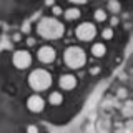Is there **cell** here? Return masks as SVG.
<instances>
[{
    "mask_svg": "<svg viewBox=\"0 0 133 133\" xmlns=\"http://www.w3.org/2000/svg\"><path fill=\"white\" fill-rule=\"evenodd\" d=\"M73 5H87L85 0H73Z\"/></svg>",
    "mask_w": 133,
    "mask_h": 133,
    "instance_id": "23",
    "label": "cell"
},
{
    "mask_svg": "<svg viewBox=\"0 0 133 133\" xmlns=\"http://www.w3.org/2000/svg\"><path fill=\"white\" fill-rule=\"evenodd\" d=\"M37 58H38V62H42V63H52L57 58V52H55V48L50 47V45H43V47H40L38 52H37Z\"/></svg>",
    "mask_w": 133,
    "mask_h": 133,
    "instance_id": "6",
    "label": "cell"
},
{
    "mask_svg": "<svg viewBox=\"0 0 133 133\" xmlns=\"http://www.w3.org/2000/svg\"><path fill=\"white\" fill-rule=\"evenodd\" d=\"M98 73H100V66L98 65H95V66L90 68V75H98Z\"/></svg>",
    "mask_w": 133,
    "mask_h": 133,
    "instance_id": "20",
    "label": "cell"
},
{
    "mask_svg": "<svg viewBox=\"0 0 133 133\" xmlns=\"http://www.w3.org/2000/svg\"><path fill=\"white\" fill-rule=\"evenodd\" d=\"M107 8H108V10H111V14H120L122 5H120L118 2H108L107 3Z\"/></svg>",
    "mask_w": 133,
    "mask_h": 133,
    "instance_id": "13",
    "label": "cell"
},
{
    "mask_svg": "<svg viewBox=\"0 0 133 133\" xmlns=\"http://www.w3.org/2000/svg\"><path fill=\"white\" fill-rule=\"evenodd\" d=\"M63 62L68 68L78 70L87 63V53L85 50L77 47V45H70L68 48L63 52Z\"/></svg>",
    "mask_w": 133,
    "mask_h": 133,
    "instance_id": "2",
    "label": "cell"
},
{
    "mask_svg": "<svg viewBox=\"0 0 133 133\" xmlns=\"http://www.w3.org/2000/svg\"><path fill=\"white\" fill-rule=\"evenodd\" d=\"M20 38H22L20 33H14V35H12V40H14V42H20Z\"/></svg>",
    "mask_w": 133,
    "mask_h": 133,
    "instance_id": "22",
    "label": "cell"
},
{
    "mask_svg": "<svg viewBox=\"0 0 133 133\" xmlns=\"http://www.w3.org/2000/svg\"><path fill=\"white\" fill-rule=\"evenodd\" d=\"M37 33L42 37V38L47 40H57L60 38L65 33V27L63 23L58 18H53V17H43V18L38 20L37 23Z\"/></svg>",
    "mask_w": 133,
    "mask_h": 133,
    "instance_id": "1",
    "label": "cell"
},
{
    "mask_svg": "<svg viewBox=\"0 0 133 133\" xmlns=\"http://www.w3.org/2000/svg\"><path fill=\"white\" fill-rule=\"evenodd\" d=\"M93 17H95L97 22H105V20H107V12L103 10V8H98V10H95Z\"/></svg>",
    "mask_w": 133,
    "mask_h": 133,
    "instance_id": "12",
    "label": "cell"
},
{
    "mask_svg": "<svg viewBox=\"0 0 133 133\" xmlns=\"http://www.w3.org/2000/svg\"><path fill=\"white\" fill-rule=\"evenodd\" d=\"M27 107H28V110H30L32 113H42L43 108H45V100L37 93L30 95L28 100H27Z\"/></svg>",
    "mask_w": 133,
    "mask_h": 133,
    "instance_id": "7",
    "label": "cell"
},
{
    "mask_svg": "<svg viewBox=\"0 0 133 133\" xmlns=\"http://www.w3.org/2000/svg\"><path fill=\"white\" fill-rule=\"evenodd\" d=\"M90 52H91V55H93V57H97V58H102V57L107 53V47L102 43V42H97V43H93V45H91Z\"/></svg>",
    "mask_w": 133,
    "mask_h": 133,
    "instance_id": "10",
    "label": "cell"
},
{
    "mask_svg": "<svg viewBox=\"0 0 133 133\" xmlns=\"http://www.w3.org/2000/svg\"><path fill=\"white\" fill-rule=\"evenodd\" d=\"M58 85H60L62 90H73L77 87V77L72 73H63L60 78H58Z\"/></svg>",
    "mask_w": 133,
    "mask_h": 133,
    "instance_id": "8",
    "label": "cell"
},
{
    "mask_svg": "<svg viewBox=\"0 0 133 133\" xmlns=\"http://www.w3.org/2000/svg\"><path fill=\"white\" fill-rule=\"evenodd\" d=\"M52 14H53V18H57V17L63 15V8H62L60 5H53L52 7Z\"/></svg>",
    "mask_w": 133,
    "mask_h": 133,
    "instance_id": "15",
    "label": "cell"
},
{
    "mask_svg": "<svg viewBox=\"0 0 133 133\" xmlns=\"http://www.w3.org/2000/svg\"><path fill=\"white\" fill-rule=\"evenodd\" d=\"M116 95H118V98H127V90H125V88H120Z\"/></svg>",
    "mask_w": 133,
    "mask_h": 133,
    "instance_id": "21",
    "label": "cell"
},
{
    "mask_svg": "<svg viewBox=\"0 0 133 133\" xmlns=\"http://www.w3.org/2000/svg\"><path fill=\"white\" fill-rule=\"evenodd\" d=\"M102 37L105 40H111V38H113V28H111V27H105L102 30Z\"/></svg>",
    "mask_w": 133,
    "mask_h": 133,
    "instance_id": "14",
    "label": "cell"
},
{
    "mask_svg": "<svg viewBox=\"0 0 133 133\" xmlns=\"http://www.w3.org/2000/svg\"><path fill=\"white\" fill-rule=\"evenodd\" d=\"M48 102H50V105L58 107V105H62V102H63V95H62L60 91H52V93L48 95Z\"/></svg>",
    "mask_w": 133,
    "mask_h": 133,
    "instance_id": "11",
    "label": "cell"
},
{
    "mask_svg": "<svg viewBox=\"0 0 133 133\" xmlns=\"http://www.w3.org/2000/svg\"><path fill=\"white\" fill-rule=\"evenodd\" d=\"M25 42H27V47H35V45H37V40L33 38V37H28Z\"/></svg>",
    "mask_w": 133,
    "mask_h": 133,
    "instance_id": "16",
    "label": "cell"
},
{
    "mask_svg": "<svg viewBox=\"0 0 133 133\" xmlns=\"http://www.w3.org/2000/svg\"><path fill=\"white\" fill-rule=\"evenodd\" d=\"M118 22H120V20H118V17L113 15V17L110 18V27H115V25H118Z\"/></svg>",
    "mask_w": 133,
    "mask_h": 133,
    "instance_id": "19",
    "label": "cell"
},
{
    "mask_svg": "<svg viewBox=\"0 0 133 133\" xmlns=\"http://www.w3.org/2000/svg\"><path fill=\"white\" fill-rule=\"evenodd\" d=\"M28 85H30V88L35 90V91L48 90L50 85H52V75L43 68H37L28 75Z\"/></svg>",
    "mask_w": 133,
    "mask_h": 133,
    "instance_id": "3",
    "label": "cell"
},
{
    "mask_svg": "<svg viewBox=\"0 0 133 133\" xmlns=\"http://www.w3.org/2000/svg\"><path fill=\"white\" fill-rule=\"evenodd\" d=\"M12 62H14V65L18 70H25V68H28V66L32 65V55H30L28 50L20 48V50H17V52H14Z\"/></svg>",
    "mask_w": 133,
    "mask_h": 133,
    "instance_id": "5",
    "label": "cell"
},
{
    "mask_svg": "<svg viewBox=\"0 0 133 133\" xmlns=\"http://www.w3.org/2000/svg\"><path fill=\"white\" fill-rule=\"evenodd\" d=\"M80 15H82V12L78 10L77 7H70V8H66V10L63 12V17H65L66 22H73V20H78V18H80Z\"/></svg>",
    "mask_w": 133,
    "mask_h": 133,
    "instance_id": "9",
    "label": "cell"
},
{
    "mask_svg": "<svg viewBox=\"0 0 133 133\" xmlns=\"http://www.w3.org/2000/svg\"><path fill=\"white\" fill-rule=\"evenodd\" d=\"M22 33H30V23L28 22H25L22 25Z\"/></svg>",
    "mask_w": 133,
    "mask_h": 133,
    "instance_id": "18",
    "label": "cell"
},
{
    "mask_svg": "<svg viewBox=\"0 0 133 133\" xmlns=\"http://www.w3.org/2000/svg\"><path fill=\"white\" fill-rule=\"evenodd\" d=\"M27 133H38V128L35 125H28L27 127Z\"/></svg>",
    "mask_w": 133,
    "mask_h": 133,
    "instance_id": "17",
    "label": "cell"
},
{
    "mask_svg": "<svg viewBox=\"0 0 133 133\" xmlns=\"http://www.w3.org/2000/svg\"><path fill=\"white\" fill-rule=\"evenodd\" d=\"M75 35H77V38L82 40V42H91L95 37H97V27H95L91 22H83L75 28Z\"/></svg>",
    "mask_w": 133,
    "mask_h": 133,
    "instance_id": "4",
    "label": "cell"
}]
</instances>
